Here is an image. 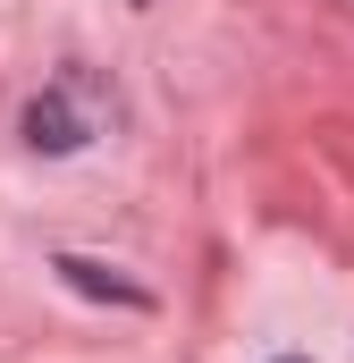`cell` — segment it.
Listing matches in <instances>:
<instances>
[{
	"mask_svg": "<svg viewBox=\"0 0 354 363\" xmlns=\"http://www.w3.org/2000/svg\"><path fill=\"white\" fill-rule=\"evenodd\" d=\"M93 127H101V101H93L85 77H59V85L25 110V144H34V152H76Z\"/></svg>",
	"mask_w": 354,
	"mask_h": 363,
	"instance_id": "obj_1",
	"label": "cell"
},
{
	"mask_svg": "<svg viewBox=\"0 0 354 363\" xmlns=\"http://www.w3.org/2000/svg\"><path fill=\"white\" fill-rule=\"evenodd\" d=\"M278 363H304V355H278Z\"/></svg>",
	"mask_w": 354,
	"mask_h": 363,
	"instance_id": "obj_2",
	"label": "cell"
}]
</instances>
